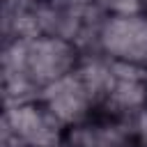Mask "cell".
<instances>
[{
  "label": "cell",
  "instance_id": "6da1fadb",
  "mask_svg": "<svg viewBox=\"0 0 147 147\" xmlns=\"http://www.w3.org/2000/svg\"><path fill=\"white\" fill-rule=\"evenodd\" d=\"M80 64L78 44L60 32L16 39L7 53V76H16L25 90H46Z\"/></svg>",
  "mask_w": 147,
  "mask_h": 147
},
{
  "label": "cell",
  "instance_id": "3957f363",
  "mask_svg": "<svg viewBox=\"0 0 147 147\" xmlns=\"http://www.w3.org/2000/svg\"><path fill=\"white\" fill-rule=\"evenodd\" d=\"M7 124L16 140L30 147H57L64 129V124L48 110L41 99H25L11 106L7 110Z\"/></svg>",
  "mask_w": 147,
  "mask_h": 147
},
{
  "label": "cell",
  "instance_id": "277c9868",
  "mask_svg": "<svg viewBox=\"0 0 147 147\" xmlns=\"http://www.w3.org/2000/svg\"><path fill=\"white\" fill-rule=\"evenodd\" d=\"M106 106L119 113L145 110L147 103V67L108 60V83L103 92Z\"/></svg>",
  "mask_w": 147,
  "mask_h": 147
},
{
  "label": "cell",
  "instance_id": "52a82bcc",
  "mask_svg": "<svg viewBox=\"0 0 147 147\" xmlns=\"http://www.w3.org/2000/svg\"><path fill=\"white\" fill-rule=\"evenodd\" d=\"M145 14H147V0H145Z\"/></svg>",
  "mask_w": 147,
  "mask_h": 147
},
{
  "label": "cell",
  "instance_id": "8992f818",
  "mask_svg": "<svg viewBox=\"0 0 147 147\" xmlns=\"http://www.w3.org/2000/svg\"><path fill=\"white\" fill-rule=\"evenodd\" d=\"M106 14H142L145 0H94Z\"/></svg>",
  "mask_w": 147,
  "mask_h": 147
},
{
  "label": "cell",
  "instance_id": "5b68a950",
  "mask_svg": "<svg viewBox=\"0 0 147 147\" xmlns=\"http://www.w3.org/2000/svg\"><path fill=\"white\" fill-rule=\"evenodd\" d=\"M41 101L64 126H71L87 117L96 99L87 87V83L78 76V71H74L60 78L57 83L48 85L46 90H41Z\"/></svg>",
  "mask_w": 147,
  "mask_h": 147
},
{
  "label": "cell",
  "instance_id": "ba28073f",
  "mask_svg": "<svg viewBox=\"0 0 147 147\" xmlns=\"http://www.w3.org/2000/svg\"><path fill=\"white\" fill-rule=\"evenodd\" d=\"M23 147H30V145H23Z\"/></svg>",
  "mask_w": 147,
  "mask_h": 147
},
{
  "label": "cell",
  "instance_id": "7a4b0ae2",
  "mask_svg": "<svg viewBox=\"0 0 147 147\" xmlns=\"http://www.w3.org/2000/svg\"><path fill=\"white\" fill-rule=\"evenodd\" d=\"M96 41L108 60L147 67V14H106Z\"/></svg>",
  "mask_w": 147,
  "mask_h": 147
}]
</instances>
